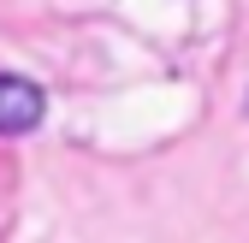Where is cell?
I'll use <instances>...</instances> for the list:
<instances>
[{"mask_svg": "<svg viewBox=\"0 0 249 243\" xmlns=\"http://www.w3.org/2000/svg\"><path fill=\"white\" fill-rule=\"evenodd\" d=\"M42 89L30 83V77H6L0 71V131L6 137H24V131H36L42 125Z\"/></svg>", "mask_w": 249, "mask_h": 243, "instance_id": "cell-1", "label": "cell"}]
</instances>
